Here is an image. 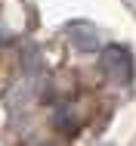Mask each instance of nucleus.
<instances>
[{
  "mask_svg": "<svg viewBox=\"0 0 136 146\" xmlns=\"http://www.w3.org/2000/svg\"><path fill=\"white\" fill-rule=\"evenodd\" d=\"M68 37H71V44L83 50V53H96L99 50V31L93 28L90 22H71L68 25Z\"/></svg>",
  "mask_w": 136,
  "mask_h": 146,
  "instance_id": "obj_1",
  "label": "nucleus"
},
{
  "mask_svg": "<svg viewBox=\"0 0 136 146\" xmlns=\"http://www.w3.org/2000/svg\"><path fill=\"white\" fill-rule=\"evenodd\" d=\"M102 68H105V75L124 81V78L130 75V59H127V53H124L121 47H105V50H102Z\"/></svg>",
  "mask_w": 136,
  "mask_h": 146,
  "instance_id": "obj_2",
  "label": "nucleus"
}]
</instances>
